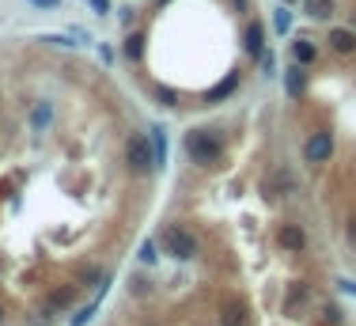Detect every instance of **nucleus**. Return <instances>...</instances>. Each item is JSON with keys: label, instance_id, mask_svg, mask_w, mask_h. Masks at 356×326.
I'll return each mask as SVG.
<instances>
[{"label": "nucleus", "instance_id": "nucleus-1", "mask_svg": "<svg viewBox=\"0 0 356 326\" xmlns=\"http://www.w3.org/2000/svg\"><path fill=\"white\" fill-rule=\"evenodd\" d=\"M186 152L194 163H201V167H209V163H220V155H224V140H220V133L212 129H194L186 137Z\"/></svg>", "mask_w": 356, "mask_h": 326}, {"label": "nucleus", "instance_id": "nucleus-2", "mask_svg": "<svg viewBox=\"0 0 356 326\" xmlns=\"http://www.w3.org/2000/svg\"><path fill=\"white\" fill-rule=\"evenodd\" d=\"M125 163H129V171L137 175H148L155 167V155H152V140L140 137V133H133L129 140H125Z\"/></svg>", "mask_w": 356, "mask_h": 326}, {"label": "nucleus", "instance_id": "nucleus-3", "mask_svg": "<svg viewBox=\"0 0 356 326\" xmlns=\"http://www.w3.org/2000/svg\"><path fill=\"white\" fill-rule=\"evenodd\" d=\"M167 251L175 254V258L190 262V258H197L201 243H197V236H194V231H186V228H170V231H167Z\"/></svg>", "mask_w": 356, "mask_h": 326}, {"label": "nucleus", "instance_id": "nucleus-4", "mask_svg": "<svg viewBox=\"0 0 356 326\" xmlns=\"http://www.w3.org/2000/svg\"><path fill=\"white\" fill-rule=\"evenodd\" d=\"M333 155V133L330 129H315L303 145V160L307 163H326Z\"/></svg>", "mask_w": 356, "mask_h": 326}, {"label": "nucleus", "instance_id": "nucleus-5", "mask_svg": "<svg viewBox=\"0 0 356 326\" xmlns=\"http://www.w3.org/2000/svg\"><path fill=\"white\" fill-rule=\"evenodd\" d=\"M277 243H281L284 251L300 254L303 247H307V231H303L300 224H281V228H277Z\"/></svg>", "mask_w": 356, "mask_h": 326}, {"label": "nucleus", "instance_id": "nucleus-6", "mask_svg": "<svg viewBox=\"0 0 356 326\" xmlns=\"http://www.w3.org/2000/svg\"><path fill=\"white\" fill-rule=\"evenodd\" d=\"M243 49L251 53V58H258L262 49H266V27H262V23H251V27H246V34H243Z\"/></svg>", "mask_w": 356, "mask_h": 326}, {"label": "nucleus", "instance_id": "nucleus-7", "mask_svg": "<svg viewBox=\"0 0 356 326\" xmlns=\"http://www.w3.org/2000/svg\"><path fill=\"white\" fill-rule=\"evenodd\" d=\"M330 49H333V53H353V49H356V31H348V27L330 31Z\"/></svg>", "mask_w": 356, "mask_h": 326}, {"label": "nucleus", "instance_id": "nucleus-8", "mask_svg": "<svg viewBox=\"0 0 356 326\" xmlns=\"http://www.w3.org/2000/svg\"><path fill=\"white\" fill-rule=\"evenodd\" d=\"M284 88H288L292 99H300L303 91H307V76H303V65H292L288 73H284Z\"/></svg>", "mask_w": 356, "mask_h": 326}, {"label": "nucleus", "instance_id": "nucleus-9", "mask_svg": "<svg viewBox=\"0 0 356 326\" xmlns=\"http://www.w3.org/2000/svg\"><path fill=\"white\" fill-rule=\"evenodd\" d=\"M148 140H152V155H155V167H167V133H163V125H152V133H148Z\"/></svg>", "mask_w": 356, "mask_h": 326}, {"label": "nucleus", "instance_id": "nucleus-10", "mask_svg": "<svg viewBox=\"0 0 356 326\" xmlns=\"http://www.w3.org/2000/svg\"><path fill=\"white\" fill-rule=\"evenodd\" d=\"M318 58V49L311 46L307 38H300V42H292V61H296V65H311V61Z\"/></svg>", "mask_w": 356, "mask_h": 326}, {"label": "nucleus", "instance_id": "nucleus-11", "mask_svg": "<svg viewBox=\"0 0 356 326\" xmlns=\"http://www.w3.org/2000/svg\"><path fill=\"white\" fill-rule=\"evenodd\" d=\"M303 12L311 19H330L333 16V0H303Z\"/></svg>", "mask_w": 356, "mask_h": 326}, {"label": "nucleus", "instance_id": "nucleus-12", "mask_svg": "<svg viewBox=\"0 0 356 326\" xmlns=\"http://www.w3.org/2000/svg\"><path fill=\"white\" fill-rule=\"evenodd\" d=\"M235 88H239V73H231V76H227L224 84H216V88H212V91H209V95H205V99H209V103H220V99H227V95H231Z\"/></svg>", "mask_w": 356, "mask_h": 326}, {"label": "nucleus", "instance_id": "nucleus-13", "mask_svg": "<svg viewBox=\"0 0 356 326\" xmlns=\"http://www.w3.org/2000/svg\"><path fill=\"white\" fill-rule=\"evenodd\" d=\"M49 118H53V106H49V103H38V106H34V114H31V129L42 133V129L49 125Z\"/></svg>", "mask_w": 356, "mask_h": 326}, {"label": "nucleus", "instance_id": "nucleus-14", "mask_svg": "<svg viewBox=\"0 0 356 326\" xmlns=\"http://www.w3.org/2000/svg\"><path fill=\"white\" fill-rule=\"evenodd\" d=\"M125 58L129 61L144 58V34H129V38H125Z\"/></svg>", "mask_w": 356, "mask_h": 326}, {"label": "nucleus", "instance_id": "nucleus-15", "mask_svg": "<svg viewBox=\"0 0 356 326\" xmlns=\"http://www.w3.org/2000/svg\"><path fill=\"white\" fill-rule=\"evenodd\" d=\"M258 61H262V73H266V76H273V73H277V58H273V49H269V53L262 49Z\"/></svg>", "mask_w": 356, "mask_h": 326}, {"label": "nucleus", "instance_id": "nucleus-16", "mask_svg": "<svg viewBox=\"0 0 356 326\" xmlns=\"http://www.w3.org/2000/svg\"><path fill=\"white\" fill-rule=\"evenodd\" d=\"M273 23H277V31H288V27H292V12L288 8H277V16H273Z\"/></svg>", "mask_w": 356, "mask_h": 326}, {"label": "nucleus", "instance_id": "nucleus-17", "mask_svg": "<svg viewBox=\"0 0 356 326\" xmlns=\"http://www.w3.org/2000/svg\"><path fill=\"white\" fill-rule=\"evenodd\" d=\"M155 99L163 106H178V91H170V88H155Z\"/></svg>", "mask_w": 356, "mask_h": 326}, {"label": "nucleus", "instance_id": "nucleus-18", "mask_svg": "<svg viewBox=\"0 0 356 326\" xmlns=\"http://www.w3.org/2000/svg\"><path fill=\"white\" fill-rule=\"evenodd\" d=\"M38 42H49V46H65V49H73V46H76V42H73V38H65V34H42Z\"/></svg>", "mask_w": 356, "mask_h": 326}, {"label": "nucleus", "instance_id": "nucleus-19", "mask_svg": "<svg viewBox=\"0 0 356 326\" xmlns=\"http://www.w3.org/2000/svg\"><path fill=\"white\" fill-rule=\"evenodd\" d=\"M155 258H160V254H155V243H152V239H144V243H140V262H148V266H152Z\"/></svg>", "mask_w": 356, "mask_h": 326}, {"label": "nucleus", "instance_id": "nucleus-20", "mask_svg": "<svg viewBox=\"0 0 356 326\" xmlns=\"http://www.w3.org/2000/svg\"><path fill=\"white\" fill-rule=\"evenodd\" d=\"M91 8H95L99 16H106V12H110V4H106V0H91Z\"/></svg>", "mask_w": 356, "mask_h": 326}, {"label": "nucleus", "instance_id": "nucleus-21", "mask_svg": "<svg viewBox=\"0 0 356 326\" xmlns=\"http://www.w3.org/2000/svg\"><path fill=\"white\" fill-rule=\"evenodd\" d=\"M31 4H38V8H57V0H31Z\"/></svg>", "mask_w": 356, "mask_h": 326}, {"label": "nucleus", "instance_id": "nucleus-22", "mask_svg": "<svg viewBox=\"0 0 356 326\" xmlns=\"http://www.w3.org/2000/svg\"><path fill=\"white\" fill-rule=\"evenodd\" d=\"M341 288H345V292H356V285H353V281H341Z\"/></svg>", "mask_w": 356, "mask_h": 326}, {"label": "nucleus", "instance_id": "nucleus-23", "mask_svg": "<svg viewBox=\"0 0 356 326\" xmlns=\"http://www.w3.org/2000/svg\"><path fill=\"white\" fill-rule=\"evenodd\" d=\"M348 243H356V221H353V228H348Z\"/></svg>", "mask_w": 356, "mask_h": 326}, {"label": "nucleus", "instance_id": "nucleus-24", "mask_svg": "<svg viewBox=\"0 0 356 326\" xmlns=\"http://www.w3.org/2000/svg\"><path fill=\"white\" fill-rule=\"evenodd\" d=\"M0 323H4V308H0Z\"/></svg>", "mask_w": 356, "mask_h": 326}, {"label": "nucleus", "instance_id": "nucleus-25", "mask_svg": "<svg viewBox=\"0 0 356 326\" xmlns=\"http://www.w3.org/2000/svg\"><path fill=\"white\" fill-rule=\"evenodd\" d=\"M284 4H296V0H284Z\"/></svg>", "mask_w": 356, "mask_h": 326}]
</instances>
